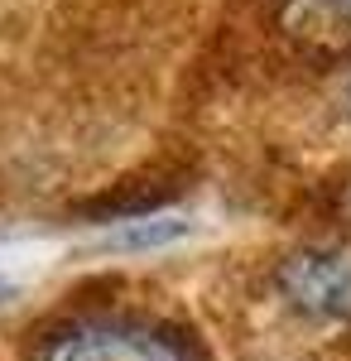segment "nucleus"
I'll use <instances>...</instances> for the list:
<instances>
[{
    "label": "nucleus",
    "mask_w": 351,
    "mask_h": 361,
    "mask_svg": "<svg viewBox=\"0 0 351 361\" xmlns=\"http://www.w3.org/2000/svg\"><path fill=\"white\" fill-rule=\"evenodd\" d=\"M183 231H188V222H178V217H154V222H130L125 231L106 236V246H168Z\"/></svg>",
    "instance_id": "nucleus-3"
},
{
    "label": "nucleus",
    "mask_w": 351,
    "mask_h": 361,
    "mask_svg": "<svg viewBox=\"0 0 351 361\" xmlns=\"http://www.w3.org/2000/svg\"><path fill=\"white\" fill-rule=\"evenodd\" d=\"M318 5H323V10H327V15H332L342 29H351V0H318Z\"/></svg>",
    "instance_id": "nucleus-4"
},
{
    "label": "nucleus",
    "mask_w": 351,
    "mask_h": 361,
    "mask_svg": "<svg viewBox=\"0 0 351 361\" xmlns=\"http://www.w3.org/2000/svg\"><path fill=\"white\" fill-rule=\"evenodd\" d=\"M34 361H197L188 337L140 318H82L49 333Z\"/></svg>",
    "instance_id": "nucleus-1"
},
{
    "label": "nucleus",
    "mask_w": 351,
    "mask_h": 361,
    "mask_svg": "<svg viewBox=\"0 0 351 361\" xmlns=\"http://www.w3.org/2000/svg\"><path fill=\"white\" fill-rule=\"evenodd\" d=\"M279 299L313 323H351V241H313L279 260Z\"/></svg>",
    "instance_id": "nucleus-2"
}]
</instances>
